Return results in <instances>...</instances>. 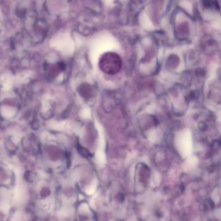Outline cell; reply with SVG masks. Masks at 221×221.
<instances>
[{"label": "cell", "mask_w": 221, "mask_h": 221, "mask_svg": "<svg viewBox=\"0 0 221 221\" xmlns=\"http://www.w3.org/2000/svg\"><path fill=\"white\" fill-rule=\"evenodd\" d=\"M121 57L116 53L108 52L102 55L98 66L103 72L107 74L114 75L119 72L121 67Z\"/></svg>", "instance_id": "cell-1"}, {"label": "cell", "mask_w": 221, "mask_h": 221, "mask_svg": "<svg viewBox=\"0 0 221 221\" xmlns=\"http://www.w3.org/2000/svg\"><path fill=\"white\" fill-rule=\"evenodd\" d=\"M16 109L12 107L4 106L1 108V112L4 117L10 118L13 117L16 113Z\"/></svg>", "instance_id": "cell-2"}, {"label": "cell", "mask_w": 221, "mask_h": 221, "mask_svg": "<svg viewBox=\"0 0 221 221\" xmlns=\"http://www.w3.org/2000/svg\"><path fill=\"white\" fill-rule=\"evenodd\" d=\"M95 158H96V162L98 164V165L102 166L105 164V155L103 150L98 149L96 152Z\"/></svg>", "instance_id": "cell-3"}, {"label": "cell", "mask_w": 221, "mask_h": 221, "mask_svg": "<svg viewBox=\"0 0 221 221\" xmlns=\"http://www.w3.org/2000/svg\"><path fill=\"white\" fill-rule=\"evenodd\" d=\"M3 86L5 90H8L11 89L12 86V81L10 77H8L5 79H4Z\"/></svg>", "instance_id": "cell-4"}, {"label": "cell", "mask_w": 221, "mask_h": 221, "mask_svg": "<svg viewBox=\"0 0 221 221\" xmlns=\"http://www.w3.org/2000/svg\"><path fill=\"white\" fill-rule=\"evenodd\" d=\"M95 190H96L95 185H91L89 186L86 189V193L87 194H88V195H92V194H94L95 192Z\"/></svg>", "instance_id": "cell-5"}, {"label": "cell", "mask_w": 221, "mask_h": 221, "mask_svg": "<svg viewBox=\"0 0 221 221\" xmlns=\"http://www.w3.org/2000/svg\"><path fill=\"white\" fill-rule=\"evenodd\" d=\"M181 188H181V190L182 192H183L184 191V190H185V187H184V186L183 185H182L181 186Z\"/></svg>", "instance_id": "cell-6"}]
</instances>
